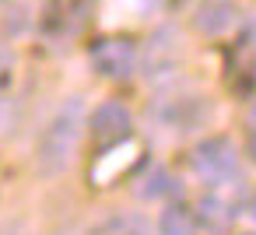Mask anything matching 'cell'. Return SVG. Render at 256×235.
I'll use <instances>...</instances> for the list:
<instances>
[{"label":"cell","instance_id":"obj_1","mask_svg":"<svg viewBox=\"0 0 256 235\" xmlns=\"http://www.w3.org/2000/svg\"><path fill=\"white\" fill-rule=\"evenodd\" d=\"M81 126H84V106L81 98H67L50 120V126L42 130L39 148H36V165L42 176H60L74 162L78 144H81Z\"/></svg>","mask_w":256,"mask_h":235},{"label":"cell","instance_id":"obj_2","mask_svg":"<svg viewBox=\"0 0 256 235\" xmlns=\"http://www.w3.org/2000/svg\"><path fill=\"white\" fill-rule=\"evenodd\" d=\"M190 165H193V172L204 182H214V186L238 179V154H235V144L228 137H207V140H200L193 148V154H190Z\"/></svg>","mask_w":256,"mask_h":235},{"label":"cell","instance_id":"obj_3","mask_svg":"<svg viewBox=\"0 0 256 235\" xmlns=\"http://www.w3.org/2000/svg\"><path fill=\"white\" fill-rule=\"evenodd\" d=\"M88 64L106 81H126L137 67V46L123 36H102L88 46Z\"/></svg>","mask_w":256,"mask_h":235},{"label":"cell","instance_id":"obj_4","mask_svg":"<svg viewBox=\"0 0 256 235\" xmlns=\"http://www.w3.org/2000/svg\"><path fill=\"white\" fill-rule=\"evenodd\" d=\"M88 130H92V137H95L98 148L120 144V140H126V137L134 134V112H130L123 102L109 98V102H102V106L92 112Z\"/></svg>","mask_w":256,"mask_h":235},{"label":"cell","instance_id":"obj_5","mask_svg":"<svg viewBox=\"0 0 256 235\" xmlns=\"http://www.w3.org/2000/svg\"><path fill=\"white\" fill-rule=\"evenodd\" d=\"M238 22V8L232 0H204V4L193 11V28L207 39H218L224 32H232Z\"/></svg>","mask_w":256,"mask_h":235},{"label":"cell","instance_id":"obj_6","mask_svg":"<svg viewBox=\"0 0 256 235\" xmlns=\"http://www.w3.org/2000/svg\"><path fill=\"white\" fill-rule=\"evenodd\" d=\"M193 214H196V228H204L210 235H224L232 228V221H235V207L218 193H204Z\"/></svg>","mask_w":256,"mask_h":235},{"label":"cell","instance_id":"obj_7","mask_svg":"<svg viewBox=\"0 0 256 235\" xmlns=\"http://www.w3.org/2000/svg\"><path fill=\"white\" fill-rule=\"evenodd\" d=\"M134 154H137V148L130 144V137L126 140H120V144H109L106 148V154L92 165V182H112L130 162H134Z\"/></svg>","mask_w":256,"mask_h":235},{"label":"cell","instance_id":"obj_8","mask_svg":"<svg viewBox=\"0 0 256 235\" xmlns=\"http://www.w3.org/2000/svg\"><path fill=\"white\" fill-rule=\"evenodd\" d=\"M179 190H182L179 179H176L168 168H162V165H154L151 172H144V176L134 182L137 200H162V196H176Z\"/></svg>","mask_w":256,"mask_h":235},{"label":"cell","instance_id":"obj_9","mask_svg":"<svg viewBox=\"0 0 256 235\" xmlns=\"http://www.w3.org/2000/svg\"><path fill=\"white\" fill-rule=\"evenodd\" d=\"M92 235H151L148 221L140 214H130V210H116L109 214L106 221H98L92 228Z\"/></svg>","mask_w":256,"mask_h":235},{"label":"cell","instance_id":"obj_10","mask_svg":"<svg viewBox=\"0 0 256 235\" xmlns=\"http://www.w3.org/2000/svg\"><path fill=\"white\" fill-rule=\"evenodd\" d=\"M158 235H196V214L186 204H168L158 218Z\"/></svg>","mask_w":256,"mask_h":235},{"label":"cell","instance_id":"obj_11","mask_svg":"<svg viewBox=\"0 0 256 235\" xmlns=\"http://www.w3.org/2000/svg\"><path fill=\"white\" fill-rule=\"evenodd\" d=\"M246 158L256 165V130H252V134H249V140H246Z\"/></svg>","mask_w":256,"mask_h":235},{"label":"cell","instance_id":"obj_12","mask_svg":"<svg viewBox=\"0 0 256 235\" xmlns=\"http://www.w3.org/2000/svg\"><path fill=\"white\" fill-rule=\"evenodd\" d=\"M246 214H249V218L256 221V190H252V193L246 196Z\"/></svg>","mask_w":256,"mask_h":235},{"label":"cell","instance_id":"obj_13","mask_svg":"<svg viewBox=\"0 0 256 235\" xmlns=\"http://www.w3.org/2000/svg\"><path fill=\"white\" fill-rule=\"evenodd\" d=\"M168 4H172V8H182V4H186V0H168Z\"/></svg>","mask_w":256,"mask_h":235}]
</instances>
